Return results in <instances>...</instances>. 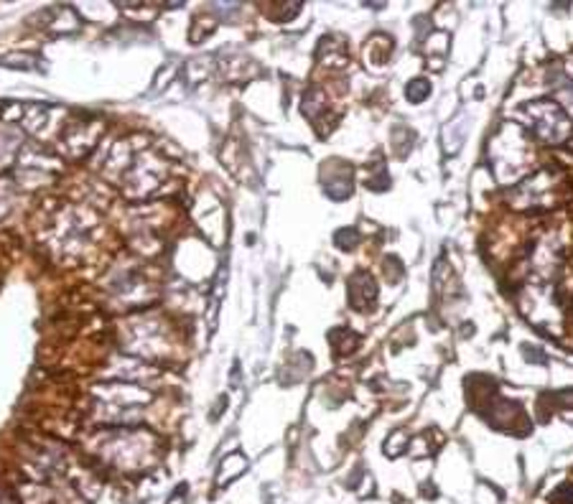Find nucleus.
<instances>
[{
	"instance_id": "1",
	"label": "nucleus",
	"mask_w": 573,
	"mask_h": 504,
	"mask_svg": "<svg viewBox=\"0 0 573 504\" xmlns=\"http://www.w3.org/2000/svg\"><path fill=\"white\" fill-rule=\"evenodd\" d=\"M431 94V87H428V82H423V79H416V82H410L406 89V97L410 103H423L425 97Z\"/></svg>"
},
{
	"instance_id": "2",
	"label": "nucleus",
	"mask_w": 573,
	"mask_h": 504,
	"mask_svg": "<svg viewBox=\"0 0 573 504\" xmlns=\"http://www.w3.org/2000/svg\"><path fill=\"white\" fill-rule=\"evenodd\" d=\"M345 239H347V245H349L347 250H352V248L357 245V239H360V235H357V232H354L352 227H349V230H342V232L336 235V242H339V245H342Z\"/></svg>"
},
{
	"instance_id": "3",
	"label": "nucleus",
	"mask_w": 573,
	"mask_h": 504,
	"mask_svg": "<svg viewBox=\"0 0 573 504\" xmlns=\"http://www.w3.org/2000/svg\"><path fill=\"white\" fill-rule=\"evenodd\" d=\"M186 490H189V487H186V484H179V487H176V494H174V497H171V500H168L166 504H182V500H186Z\"/></svg>"
}]
</instances>
